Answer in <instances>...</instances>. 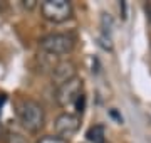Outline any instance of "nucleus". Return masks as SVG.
I'll list each match as a JSON object with an SVG mask.
<instances>
[{"mask_svg": "<svg viewBox=\"0 0 151 143\" xmlns=\"http://www.w3.org/2000/svg\"><path fill=\"white\" fill-rule=\"evenodd\" d=\"M74 37L69 34H49L40 39V49L49 56H65L74 49Z\"/></svg>", "mask_w": 151, "mask_h": 143, "instance_id": "nucleus-3", "label": "nucleus"}, {"mask_svg": "<svg viewBox=\"0 0 151 143\" xmlns=\"http://www.w3.org/2000/svg\"><path fill=\"white\" fill-rule=\"evenodd\" d=\"M37 143H67V140H62V138H59L57 135H55V136H50V135H49V136H42Z\"/></svg>", "mask_w": 151, "mask_h": 143, "instance_id": "nucleus-9", "label": "nucleus"}, {"mask_svg": "<svg viewBox=\"0 0 151 143\" xmlns=\"http://www.w3.org/2000/svg\"><path fill=\"white\" fill-rule=\"evenodd\" d=\"M17 115L22 126L30 133H37L44 128L45 123V113L40 103L34 99H22L17 106Z\"/></svg>", "mask_w": 151, "mask_h": 143, "instance_id": "nucleus-1", "label": "nucleus"}, {"mask_svg": "<svg viewBox=\"0 0 151 143\" xmlns=\"http://www.w3.org/2000/svg\"><path fill=\"white\" fill-rule=\"evenodd\" d=\"M150 20H151V9H150Z\"/></svg>", "mask_w": 151, "mask_h": 143, "instance_id": "nucleus-12", "label": "nucleus"}, {"mask_svg": "<svg viewBox=\"0 0 151 143\" xmlns=\"http://www.w3.org/2000/svg\"><path fill=\"white\" fill-rule=\"evenodd\" d=\"M0 10H2V5H0Z\"/></svg>", "mask_w": 151, "mask_h": 143, "instance_id": "nucleus-13", "label": "nucleus"}, {"mask_svg": "<svg viewBox=\"0 0 151 143\" xmlns=\"http://www.w3.org/2000/svg\"><path fill=\"white\" fill-rule=\"evenodd\" d=\"M84 96V81L81 77H72L70 81L64 83L62 86L57 88L55 91V101L60 108L67 110V113H70V110L76 115V106L79 103V99Z\"/></svg>", "mask_w": 151, "mask_h": 143, "instance_id": "nucleus-2", "label": "nucleus"}, {"mask_svg": "<svg viewBox=\"0 0 151 143\" xmlns=\"http://www.w3.org/2000/svg\"><path fill=\"white\" fill-rule=\"evenodd\" d=\"M72 77H76L74 62H70V61H60V62H57L52 67V81H54V84L57 88L62 86L64 83H67V81H70Z\"/></svg>", "mask_w": 151, "mask_h": 143, "instance_id": "nucleus-6", "label": "nucleus"}, {"mask_svg": "<svg viewBox=\"0 0 151 143\" xmlns=\"http://www.w3.org/2000/svg\"><path fill=\"white\" fill-rule=\"evenodd\" d=\"M5 143H27V140H25V136H22L20 133L9 131L5 135Z\"/></svg>", "mask_w": 151, "mask_h": 143, "instance_id": "nucleus-8", "label": "nucleus"}, {"mask_svg": "<svg viewBox=\"0 0 151 143\" xmlns=\"http://www.w3.org/2000/svg\"><path fill=\"white\" fill-rule=\"evenodd\" d=\"M2 135H4V128H2V123H0V138H2Z\"/></svg>", "mask_w": 151, "mask_h": 143, "instance_id": "nucleus-11", "label": "nucleus"}, {"mask_svg": "<svg viewBox=\"0 0 151 143\" xmlns=\"http://www.w3.org/2000/svg\"><path fill=\"white\" fill-rule=\"evenodd\" d=\"M86 138L91 143H106V130L103 125H94L87 130Z\"/></svg>", "mask_w": 151, "mask_h": 143, "instance_id": "nucleus-7", "label": "nucleus"}, {"mask_svg": "<svg viewBox=\"0 0 151 143\" xmlns=\"http://www.w3.org/2000/svg\"><path fill=\"white\" fill-rule=\"evenodd\" d=\"M79 126H81V116L74 113H62L55 120V133L62 140H69L72 135H76Z\"/></svg>", "mask_w": 151, "mask_h": 143, "instance_id": "nucleus-5", "label": "nucleus"}, {"mask_svg": "<svg viewBox=\"0 0 151 143\" xmlns=\"http://www.w3.org/2000/svg\"><path fill=\"white\" fill-rule=\"evenodd\" d=\"M40 12L45 20L60 24L72 17V5L67 0H45L40 5Z\"/></svg>", "mask_w": 151, "mask_h": 143, "instance_id": "nucleus-4", "label": "nucleus"}, {"mask_svg": "<svg viewBox=\"0 0 151 143\" xmlns=\"http://www.w3.org/2000/svg\"><path fill=\"white\" fill-rule=\"evenodd\" d=\"M5 94H0V111H2V106H4V103H5Z\"/></svg>", "mask_w": 151, "mask_h": 143, "instance_id": "nucleus-10", "label": "nucleus"}]
</instances>
